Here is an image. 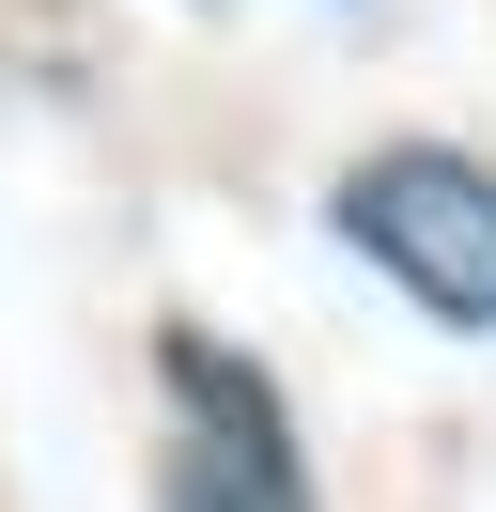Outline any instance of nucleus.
Listing matches in <instances>:
<instances>
[{"label": "nucleus", "mask_w": 496, "mask_h": 512, "mask_svg": "<svg viewBox=\"0 0 496 512\" xmlns=\"http://www.w3.org/2000/svg\"><path fill=\"white\" fill-rule=\"evenodd\" d=\"M341 233H357L372 264H388L419 311L450 326H496V171L434 156V140H403V156H357V187H341Z\"/></svg>", "instance_id": "1"}, {"label": "nucleus", "mask_w": 496, "mask_h": 512, "mask_svg": "<svg viewBox=\"0 0 496 512\" xmlns=\"http://www.w3.org/2000/svg\"><path fill=\"white\" fill-rule=\"evenodd\" d=\"M171 404H186L171 512H310V497H295V450H279L264 373H233L217 342H171Z\"/></svg>", "instance_id": "2"}]
</instances>
